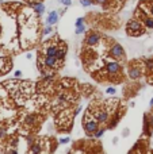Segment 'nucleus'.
Returning a JSON list of instances; mask_svg holds the SVG:
<instances>
[{"label": "nucleus", "mask_w": 153, "mask_h": 154, "mask_svg": "<svg viewBox=\"0 0 153 154\" xmlns=\"http://www.w3.org/2000/svg\"><path fill=\"white\" fill-rule=\"evenodd\" d=\"M107 80L112 81V83H122L123 81V76H122V65L119 61H106L104 68H103Z\"/></svg>", "instance_id": "obj_1"}, {"label": "nucleus", "mask_w": 153, "mask_h": 154, "mask_svg": "<svg viewBox=\"0 0 153 154\" xmlns=\"http://www.w3.org/2000/svg\"><path fill=\"white\" fill-rule=\"evenodd\" d=\"M83 128L88 137H94V132L99 128V122L95 119V116L91 114L89 109H87L86 115L83 118Z\"/></svg>", "instance_id": "obj_2"}, {"label": "nucleus", "mask_w": 153, "mask_h": 154, "mask_svg": "<svg viewBox=\"0 0 153 154\" xmlns=\"http://www.w3.org/2000/svg\"><path fill=\"white\" fill-rule=\"evenodd\" d=\"M126 32L130 37H140L145 34V26L138 19H130L126 24Z\"/></svg>", "instance_id": "obj_3"}, {"label": "nucleus", "mask_w": 153, "mask_h": 154, "mask_svg": "<svg viewBox=\"0 0 153 154\" xmlns=\"http://www.w3.org/2000/svg\"><path fill=\"white\" fill-rule=\"evenodd\" d=\"M144 64H140L138 61H133L129 64V68H128V74H129V78L131 80H140L141 77L144 74Z\"/></svg>", "instance_id": "obj_4"}, {"label": "nucleus", "mask_w": 153, "mask_h": 154, "mask_svg": "<svg viewBox=\"0 0 153 154\" xmlns=\"http://www.w3.org/2000/svg\"><path fill=\"white\" fill-rule=\"evenodd\" d=\"M109 55L112 60L119 61V62H123L126 60V53H125L122 45H119V43H112V46L109 50Z\"/></svg>", "instance_id": "obj_5"}, {"label": "nucleus", "mask_w": 153, "mask_h": 154, "mask_svg": "<svg viewBox=\"0 0 153 154\" xmlns=\"http://www.w3.org/2000/svg\"><path fill=\"white\" fill-rule=\"evenodd\" d=\"M100 38H102V35L99 32L91 31V32H88V35L84 39V45H87L88 47H95L99 42H100Z\"/></svg>", "instance_id": "obj_6"}, {"label": "nucleus", "mask_w": 153, "mask_h": 154, "mask_svg": "<svg viewBox=\"0 0 153 154\" xmlns=\"http://www.w3.org/2000/svg\"><path fill=\"white\" fill-rule=\"evenodd\" d=\"M136 16L140 18V20L144 23L145 27L153 30V16L149 15V12H144V10H141V14H140V11H136Z\"/></svg>", "instance_id": "obj_7"}, {"label": "nucleus", "mask_w": 153, "mask_h": 154, "mask_svg": "<svg viewBox=\"0 0 153 154\" xmlns=\"http://www.w3.org/2000/svg\"><path fill=\"white\" fill-rule=\"evenodd\" d=\"M67 51H68V46H67V43H64V42H60V43H58L57 60H58V62H60L61 65L64 64V61H65V55H67Z\"/></svg>", "instance_id": "obj_8"}, {"label": "nucleus", "mask_w": 153, "mask_h": 154, "mask_svg": "<svg viewBox=\"0 0 153 154\" xmlns=\"http://www.w3.org/2000/svg\"><path fill=\"white\" fill-rule=\"evenodd\" d=\"M58 20V14L57 11H50L49 12V16H48V24H56Z\"/></svg>", "instance_id": "obj_9"}, {"label": "nucleus", "mask_w": 153, "mask_h": 154, "mask_svg": "<svg viewBox=\"0 0 153 154\" xmlns=\"http://www.w3.org/2000/svg\"><path fill=\"white\" fill-rule=\"evenodd\" d=\"M144 66L148 73H153V58H146L144 60Z\"/></svg>", "instance_id": "obj_10"}, {"label": "nucleus", "mask_w": 153, "mask_h": 154, "mask_svg": "<svg viewBox=\"0 0 153 154\" xmlns=\"http://www.w3.org/2000/svg\"><path fill=\"white\" fill-rule=\"evenodd\" d=\"M37 122H38V118H37V115H29L27 118L25 119V123L27 126H34V124H37Z\"/></svg>", "instance_id": "obj_11"}, {"label": "nucleus", "mask_w": 153, "mask_h": 154, "mask_svg": "<svg viewBox=\"0 0 153 154\" xmlns=\"http://www.w3.org/2000/svg\"><path fill=\"white\" fill-rule=\"evenodd\" d=\"M33 8H34V11L38 14V15L44 14V11H45V6H44V3H41V1H37V3L33 6Z\"/></svg>", "instance_id": "obj_12"}, {"label": "nucleus", "mask_w": 153, "mask_h": 154, "mask_svg": "<svg viewBox=\"0 0 153 154\" xmlns=\"http://www.w3.org/2000/svg\"><path fill=\"white\" fill-rule=\"evenodd\" d=\"M103 134H104V128H98V130L94 132V137H95V138H100Z\"/></svg>", "instance_id": "obj_13"}, {"label": "nucleus", "mask_w": 153, "mask_h": 154, "mask_svg": "<svg viewBox=\"0 0 153 154\" xmlns=\"http://www.w3.org/2000/svg\"><path fill=\"white\" fill-rule=\"evenodd\" d=\"M80 3H81L83 7H89L94 4V0H80Z\"/></svg>", "instance_id": "obj_14"}, {"label": "nucleus", "mask_w": 153, "mask_h": 154, "mask_svg": "<svg viewBox=\"0 0 153 154\" xmlns=\"http://www.w3.org/2000/svg\"><path fill=\"white\" fill-rule=\"evenodd\" d=\"M7 137V131L4 127H0V139H4Z\"/></svg>", "instance_id": "obj_15"}, {"label": "nucleus", "mask_w": 153, "mask_h": 154, "mask_svg": "<svg viewBox=\"0 0 153 154\" xmlns=\"http://www.w3.org/2000/svg\"><path fill=\"white\" fill-rule=\"evenodd\" d=\"M109 3V0H94V4H99V6H106Z\"/></svg>", "instance_id": "obj_16"}, {"label": "nucleus", "mask_w": 153, "mask_h": 154, "mask_svg": "<svg viewBox=\"0 0 153 154\" xmlns=\"http://www.w3.org/2000/svg\"><path fill=\"white\" fill-rule=\"evenodd\" d=\"M42 32H44V35H48V34H50V32H51V26L48 24V26H46V27L44 29V31H42Z\"/></svg>", "instance_id": "obj_17"}, {"label": "nucleus", "mask_w": 153, "mask_h": 154, "mask_svg": "<svg viewBox=\"0 0 153 154\" xmlns=\"http://www.w3.org/2000/svg\"><path fill=\"white\" fill-rule=\"evenodd\" d=\"M80 26H84V18H79L76 20V27H80Z\"/></svg>", "instance_id": "obj_18"}, {"label": "nucleus", "mask_w": 153, "mask_h": 154, "mask_svg": "<svg viewBox=\"0 0 153 154\" xmlns=\"http://www.w3.org/2000/svg\"><path fill=\"white\" fill-rule=\"evenodd\" d=\"M84 30H86V27H84V26H80V27H76V34L79 35V34L84 32Z\"/></svg>", "instance_id": "obj_19"}, {"label": "nucleus", "mask_w": 153, "mask_h": 154, "mask_svg": "<svg viewBox=\"0 0 153 154\" xmlns=\"http://www.w3.org/2000/svg\"><path fill=\"white\" fill-rule=\"evenodd\" d=\"M148 12H149V15L153 16V1L150 4H148Z\"/></svg>", "instance_id": "obj_20"}, {"label": "nucleus", "mask_w": 153, "mask_h": 154, "mask_svg": "<svg viewBox=\"0 0 153 154\" xmlns=\"http://www.w3.org/2000/svg\"><path fill=\"white\" fill-rule=\"evenodd\" d=\"M69 141H70V139H69V138H68V137H67V138H61V139H60V141H58V142H60L61 145H65V143H68V142H69Z\"/></svg>", "instance_id": "obj_21"}, {"label": "nucleus", "mask_w": 153, "mask_h": 154, "mask_svg": "<svg viewBox=\"0 0 153 154\" xmlns=\"http://www.w3.org/2000/svg\"><path fill=\"white\" fill-rule=\"evenodd\" d=\"M61 3L64 4L65 7H69L70 6V0H61Z\"/></svg>", "instance_id": "obj_22"}, {"label": "nucleus", "mask_w": 153, "mask_h": 154, "mask_svg": "<svg viewBox=\"0 0 153 154\" xmlns=\"http://www.w3.org/2000/svg\"><path fill=\"white\" fill-rule=\"evenodd\" d=\"M106 92H107V93H111V95H114V93H115V89H114L112 87H110V88H107V89H106Z\"/></svg>", "instance_id": "obj_23"}, {"label": "nucleus", "mask_w": 153, "mask_h": 154, "mask_svg": "<svg viewBox=\"0 0 153 154\" xmlns=\"http://www.w3.org/2000/svg\"><path fill=\"white\" fill-rule=\"evenodd\" d=\"M20 74H22V73H20V71H16V72H15V76H16V77H19Z\"/></svg>", "instance_id": "obj_24"}, {"label": "nucleus", "mask_w": 153, "mask_h": 154, "mask_svg": "<svg viewBox=\"0 0 153 154\" xmlns=\"http://www.w3.org/2000/svg\"><path fill=\"white\" fill-rule=\"evenodd\" d=\"M128 132H129V130H128V128H126V130H125V131H123V137H126V135H128Z\"/></svg>", "instance_id": "obj_25"}, {"label": "nucleus", "mask_w": 153, "mask_h": 154, "mask_svg": "<svg viewBox=\"0 0 153 154\" xmlns=\"http://www.w3.org/2000/svg\"><path fill=\"white\" fill-rule=\"evenodd\" d=\"M150 123H152V126H153V116H150Z\"/></svg>", "instance_id": "obj_26"}, {"label": "nucleus", "mask_w": 153, "mask_h": 154, "mask_svg": "<svg viewBox=\"0 0 153 154\" xmlns=\"http://www.w3.org/2000/svg\"><path fill=\"white\" fill-rule=\"evenodd\" d=\"M150 106H153V99H152V100H150Z\"/></svg>", "instance_id": "obj_27"}, {"label": "nucleus", "mask_w": 153, "mask_h": 154, "mask_svg": "<svg viewBox=\"0 0 153 154\" xmlns=\"http://www.w3.org/2000/svg\"><path fill=\"white\" fill-rule=\"evenodd\" d=\"M1 97H3V96H1V93H0V100H1Z\"/></svg>", "instance_id": "obj_28"}]
</instances>
